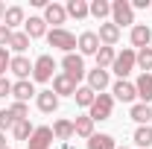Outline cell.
Returning a JSON list of instances; mask_svg holds the SVG:
<instances>
[{"label": "cell", "instance_id": "cell-1", "mask_svg": "<svg viewBox=\"0 0 152 149\" xmlns=\"http://www.w3.org/2000/svg\"><path fill=\"white\" fill-rule=\"evenodd\" d=\"M111 23L114 26H129V23H134V9L129 0H114L111 3Z\"/></svg>", "mask_w": 152, "mask_h": 149}, {"label": "cell", "instance_id": "cell-2", "mask_svg": "<svg viewBox=\"0 0 152 149\" xmlns=\"http://www.w3.org/2000/svg\"><path fill=\"white\" fill-rule=\"evenodd\" d=\"M53 70H56V58L50 56V53H44V56H38L35 64H32V79H35V82H50V79H53Z\"/></svg>", "mask_w": 152, "mask_h": 149}, {"label": "cell", "instance_id": "cell-3", "mask_svg": "<svg viewBox=\"0 0 152 149\" xmlns=\"http://www.w3.org/2000/svg\"><path fill=\"white\" fill-rule=\"evenodd\" d=\"M47 41H50V47L64 50V53H73V47H76V35L67 32V29H61V26H56L53 32H47Z\"/></svg>", "mask_w": 152, "mask_h": 149}, {"label": "cell", "instance_id": "cell-4", "mask_svg": "<svg viewBox=\"0 0 152 149\" xmlns=\"http://www.w3.org/2000/svg\"><path fill=\"white\" fill-rule=\"evenodd\" d=\"M134 64H137V53L134 50H123V53H117V58H114V73L120 76V79H126V76L134 70Z\"/></svg>", "mask_w": 152, "mask_h": 149}, {"label": "cell", "instance_id": "cell-5", "mask_svg": "<svg viewBox=\"0 0 152 149\" xmlns=\"http://www.w3.org/2000/svg\"><path fill=\"white\" fill-rule=\"evenodd\" d=\"M111 111H114V99L108 96V93H99L94 99V105H91V120H108L111 117Z\"/></svg>", "mask_w": 152, "mask_h": 149}, {"label": "cell", "instance_id": "cell-6", "mask_svg": "<svg viewBox=\"0 0 152 149\" xmlns=\"http://www.w3.org/2000/svg\"><path fill=\"white\" fill-rule=\"evenodd\" d=\"M61 67H64V73L70 76L73 82H79L85 76V61H82V56H76V53H67L64 61H61Z\"/></svg>", "mask_w": 152, "mask_h": 149}, {"label": "cell", "instance_id": "cell-7", "mask_svg": "<svg viewBox=\"0 0 152 149\" xmlns=\"http://www.w3.org/2000/svg\"><path fill=\"white\" fill-rule=\"evenodd\" d=\"M50 143H53V129H50V126H38V129L32 131L26 149H50Z\"/></svg>", "mask_w": 152, "mask_h": 149}, {"label": "cell", "instance_id": "cell-8", "mask_svg": "<svg viewBox=\"0 0 152 149\" xmlns=\"http://www.w3.org/2000/svg\"><path fill=\"white\" fill-rule=\"evenodd\" d=\"M53 93H56V96H73L76 93V82L67 73L53 76Z\"/></svg>", "mask_w": 152, "mask_h": 149}, {"label": "cell", "instance_id": "cell-9", "mask_svg": "<svg viewBox=\"0 0 152 149\" xmlns=\"http://www.w3.org/2000/svg\"><path fill=\"white\" fill-rule=\"evenodd\" d=\"M96 38H99V44H102V47H114V44L120 41V26H114V23H99Z\"/></svg>", "mask_w": 152, "mask_h": 149}, {"label": "cell", "instance_id": "cell-10", "mask_svg": "<svg viewBox=\"0 0 152 149\" xmlns=\"http://www.w3.org/2000/svg\"><path fill=\"white\" fill-rule=\"evenodd\" d=\"M76 47H79L85 56H96V50H99V38H96V32H82V35L76 38Z\"/></svg>", "mask_w": 152, "mask_h": 149}, {"label": "cell", "instance_id": "cell-11", "mask_svg": "<svg viewBox=\"0 0 152 149\" xmlns=\"http://www.w3.org/2000/svg\"><path fill=\"white\" fill-rule=\"evenodd\" d=\"M134 91H137V96L143 99V105H149V102H152V73H140V76H137Z\"/></svg>", "mask_w": 152, "mask_h": 149}, {"label": "cell", "instance_id": "cell-12", "mask_svg": "<svg viewBox=\"0 0 152 149\" xmlns=\"http://www.w3.org/2000/svg\"><path fill=\"white\" fill-rule=\"evenodd\" d=\"M149 41H152V29L146 23H134L132 26V44L143 50V47H149Z\"/></svg>", "mask_w": 152, "mask_h": 149}, {"label": "cell", "instance_id": "cell-13", "mask_svg": "<svg viewBox=\"0 0 152 149\" xmlns=\"http://www.w3.org/2000/svg\"><path fill=\"white\" fill-rule=\"evenodd\" d=\"M114 96H117V99H123V102H132L134 96H137V91H134L132 82L120 79V82H114Z\"/></svg>", "mask_w": 152, "mask_h": 149}, {"label": "cell", "instance_id": "cell-14", "mask_svg": "<svg viewBox=\"0 0 152 149\" xmlns=\"http://www.w3.org/2000/svg\"><path fill=\"white\" fill-rule=\"evenodd\" d=\"M64 18H67L64 6H58V3H47L44 6V20L47 23H64Z\"/></svg>", "mask_w": 152, "mask_h": 149}, {"label": "cell", "instance_id": "cell-15", "mask_svg": "<svg viewBox=\"0 0 152 149\" xmlns=\"http://www.w3.org/2000/svg\"><path fill=\"white\" fill-rule=\"evenodd\" d=\"M32 93H35V88H32V82H29V79H20V82L12 85V96H15L18 102H26Z\"/></svg>", "mask_w": 152, "mask_h": 149}, {"label": "cell", "instance_id": "cell-16", "mask_svg": "<svg viewBox=\"0 0 152 149\" xmlns=\"http://www.w3.org/2000/svg\"><path fill=\"white\" fill-rule=\"evenodd\" d=\"M9 70H12L15 76H20V79H26V76L32 73V64H29L26 56H15L12 61H9Z\"/></svg>", "mask_w": 152, "mask_h": 149}, {"label": "cell", "instance_id": "cell-17", "mask_svg": "<svg viewBox=\"0 0 152 149\" xmlns=\"http://www.w3.org/2000/svg\"><path fill=\"white\" fill-rule=\"evenodd\" d=\"M88 88H91V91H102V88H108V70H99V67H96V70H91V73H88Z\"/></svg>", "mask_w": 152, "mask_h": 149}, {"label": "cell", "instance_id": "cell-18", "mask_svg": "<svg viewBox=\"0 0 152 149\" xmlns=\"http://www.w3.org/2000/svg\"><path fill=\"white\" fill-rule=\"evenodd\" d=\"M38 108H41L44 114H53L58 108V96L53 91H41V93H38Z\"/></svg>", "mask_w": 152, "mask_h": 149}, {"label": "cell", "instance_id": "cell-19", "mask_svg": "<svg viewBox=\"0 0 152 149\" xmlns=\"http://www.w3.org/2000/svg\"><path fill=\"white\" fill-rule=\"evenodd\" d=\"M73 134H79V137H94V120L91 117H76L73 120Z\"/></svg>", "mask_w": 152, "mask_h": 149}, {"label": "cell", "instance_id": "cell-20", "mask_svg": "<svg viewBox=\"0 0 152 149\" xmlns=\"http://www.w3.org/2000/svg\"><path fill=\"white\" fill-rule=\"evenodd\" d=\"M23 26H26V35H29V38L47 35V20H44V18H29V20H23Z\"/></svg>", "mask_w": 152, "mask_h": 149}, {"label": "cell", "instance_id": "cell-21", "mask_svg": "<svg viewBox=\"0 0 152 149\" xmlns=\"http://www.w3.org/2000/svg\"><path fill=\"white\" fill-rule=\"evenodd\" d=\"M129 117H132L134 123H140V126H149V120H152V108H149V105H143V102H137V105H132Z\"/></svg>", "mask_w": 152, "mask_h": 149}, {"label": "cell", "instance_id": "cell-22", "mask_svg": "<svg viewBox=\"0 0 152 149\" xmlns=\"http://www.w3.org/2000/svg\"><path fill=\"white\" fill-rule=\"evenodd\" d=\"M64 12H67V15H73L76 20H82V18H88V15H91V6H88L85 0H70V3L64 6Z\"/></svg>", "mask_w": 152, "mask_h": 149}, {"label": "cell", "instance_id": "cell-23", "mask_svg": "<svg viewBox=\"0 0 152 149\" xmlns=\"http://www.w3.org/2000/svg\"><path fill=\"white\" fill-rule=\"evenodd\" d=\"M114 58H117L114 47H99V50H96V67H99V70L111 67V64H114Z\"/></svg>", "mask_w": 152, "mask_h": 149}, {"label": "cell", "instance_id": "cell-24", "mask_svg": "<svg viewBox=\"0 0 152 149\" xmlns=\"http://www.w3.org/2000/svg\"><path fill=\"white\" fill-rule=\"evenodd\" d=\"M134 146H140V149H149L152 146V129L149 126H137V129H134Z\"/></svg>", "mask_w": 152, "mask_h": 149}, {"label": "cell", "instance_id": "cell-25", "mask_svg": "<svg viewBox=\"0 0 152 149\" xmlns=\"http://www.w3.org/2000/svg\"><path fill=\"white\" fill-rule=\"evenodd\" d=\"M3 20H6V26L15 32V26L23 23V9H20V6H9V9H6V15H3Z\"/></svg>", "mask_w": 152, "mask_h": 149}, {"label": "cell", "instance_id": "cell-26", "mask_svg": "<svg viewBox=\"0 0 152 149\" xmlns=\"http://www.w3.org/2000/svg\"><path fill=\"white\" fill-rule=\"evenodd\" d=\"M53 137H58V140H70V137H73V123H70V120H56Z\"/></svg>", "mask_w": 152, "mask_h": 149}, {"label": "cell", "instance_id": "cell-27", "mask_svg": "<svg viewBox=\"0 0 152 149\" xmlns=\"http://www.w3.org/2000/svg\"><path fill=\"white\" fill-rule=\"evenodd\" d=\"M88 149H117L111 134H94L91 140H88Z\"/></svg>", "mask_w": 152, "mask_h": 149}, {"label": "cell", "instance_id": "cell-28", "mask_svg": "<svg viewBox=\"0 0 152 149\" xmlns=\"http://www.w3.org/2000/svg\"><path fill=\"white\" fill-rule=\"evenodd\" d=\"M76 105H82V108H91V105H94V99H96V93L91 91V88H88V85H85V88H76Z\"/></svg>", "mask_w": 152, "mask_h": 149}, {"label": "cell", "instance_id": "cell-29", "mask_svg": "<svg viewBox=\"0 0 152 149\" xmlns=\"http://www.w3.org/2000/svg\"><path fill=\"white\" fill-rule=\"evenodd\" d=\"M32 123L29 120H18L15 126H12V134H15V140H26V137H32Z\"/></svg>", "mask_w": 152, "mask_h": 149}, {"label": "cell", "instance_id": "cell-30", "mask_svg": "<svg viewBox=\"0 0 152 149\" xmlns=\"http://www.w3.org/2000/svg\"><path fill=\"white\" fill-rule=\"evenodd\" d=\"M91 15H94L96 20H102L105 15H111V3H105V0H94V3H91Z\"/></svg>", "mask_w": 152, "mask_h": 149}, {"label": "cell", "instance_id": "cell-31", "mask_svg": "<svg viewBox=\"0 0 152 149\" xmlns=\"http://www.w3.org/2000/svg\"><path fill=\"white\" fill-rule=\"evenodd\" d=\"M9 47H12V50H18V53H23V50L29 47V35H26V32H12Z\"/></svg>", "mask_w": 152, "mask_h": 149}, {"label": "cell", "instance_id": "cell-32", "mask_svg": "<svg viewBox=\"0 0 152 149\" xmlns=\"http://www.w3.org/2000/svg\"><path fill=\"white\" fill-rule=\"evenodd\" d=\"M137 67H140L143 73L152 70V47H143V50L137 53Z\"/></svg>", "mask_w": 152, "mask_h": 149}, {"label": "cell", "instance_id": "cell-33", "mask_svg": "<svg viewBox=\"0 0 152 149\" xmlns=\"http://www.w3.org/2000/svg\"><path fill=\"white\" fill-rule=\"evenodd\" d=\"M15 123H18V117L9 111V108H6V111H0V131H3V129H12Z\"/></svg>", "mask_w": 152, "mask_h": 149}, {"label": "cell", "instance_id": "cell-34", "mask_svg": "<svg viewBox=\"0 0 152 149\" xmlns=\"http://www.w3.org/2000/svg\"><path fill=\"white\" fill-rule=\"evenodd\" d=\"M9 111L15 114V117H18V120H26V114H29V108H26V102H15V105H12V108H9Z\"/></svg>", "mask_w": 152, "mask_h": 149}, {"label": "cell", "instance_id": "cell-35", "mask_svg": "<svg viewBox=\"0 0 152 149\" xmlns=\"http://www.w3.org/2000/svg\"><path fill=\"white\" fill-rule=\"evenodd\" d=\"M9 61H12V56H9V50H6V47H0V76L6 73V67H9Z\"/></svg>", "mask_w": 152, "mask_h": 149}, {"label": "cell", "instance_id": "cell-36", "mask_svg": "<svg viewBox=\"0 0 152 149\" xmlns=\"http://www.w3.org/2000/svg\"><path fill=\"white\" fill-rule=\"evenodd\" d=\"M9 41H12V29H9L6 23H0V47H6Z\"/></svg>", "mask_w": 152, "mask_h": 149}, {"label": "cell", "instance_id": "cell-37", "mask_svg": "<svg viewBox=\"0 0 152 149\" xmlns=\"http://www.w3.org/2000/svg\"><path fill=\"white\" fill-rule=\"evenodd\" d=\"M6 93H12V82L0 76V96H6Z\"/></svg>", "mask_w": 152, "mask_h": 149}, {"label": "cell", "instance_id": "cell-38", "mask_svg": "<svg viewBox=\"0 0 152 149\" xmlns=\"http://www.w3.org/2000/svg\"><path fill=\"white\" fill-rule=\"evenodd\" d=\"M146 6H152L149 0H132V9H146Z\"/></svg>", "mask_w": 152, "mask_h": 149}, {"label": "cell", "instance_id": "cell-39", "mask_svg": "<svg viewBox=\"0 0 152 149\" xmlns=\"http://www.w3.org/2000/svg\"><path fill=\"white\" fill-rule=\"evenodd\" d=\"M0 149H6V137H3V131H0Z\"/></svg>", "mask_w": 152, "mask_h": 149}, {"label": "cell", "instance_id": "cell-40", "mask_svg": "<svg viewBox=\"0 0 152 149\" xmlns=\"http://www.w3.org/2000/svg\"><path fill=\"white\" fill-rule=\"evenodd\" d=\"M3 15H6V6H3V3H0V18H3Z\"/></svg>", "mask_w": 152, "mask_h": 149}, {"label": "cell", "instance_id": "cell-41", "mask_svg": "<svg viewBox=\"0 0 152 149\" xmlns=\"http://www.w3.org/2000/svg\"><path fill=\"white\" fill-rule=\"evenodd\" d=\"M117 149H126V146H117Z\"/></svg>", "mask_w": 152, "mask_h": 149}]
</instances>
